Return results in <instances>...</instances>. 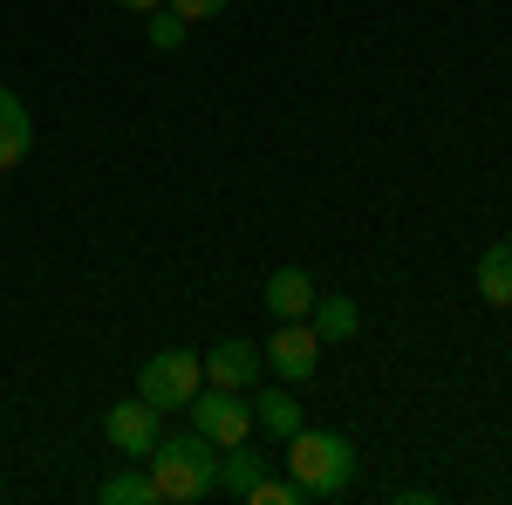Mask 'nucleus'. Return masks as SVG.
<instances>
[{
	"mask_svg": "<svg viewBox=\"0 0 512 505\" xmlns=\"http://www.w3.org/2000/svg\"><path fill=\"white\" fill-rule=\"evenodd\" d=\"M260 355H267V369H274L280 383H308V376L321 369V335L308 328V321H280L274 342H267Z\"/></svg>",
	"mask_w": 512,
	"mask_h": 505,
	"instance_id": "39448f33",
	"label": "nucleus"
},
{
	"mask_svg": "<svg viewBox=\"0 0 512 505\" xmlns=\"http://www.w3.org/2000/svg\"><path fill=\"white\" fill-rule=\"evenodd\" d=\"M478 294H485L492 308H512V239H499V246L478 253Z\"/></svg>",
	"mask_w": 512,
	"mask_h": 505,
	"instance_id": "ddd939ff",
	"label": "nucleus"
},
{
	"mask_svg": "<svg viewBox=\"0 0 512 505\" xmlns=\"http://www.w3.org/2000/svg\"><path fill=\"white\" fill-rule=\"evenodd\" d=\"M117 7H137V14H151V7H164V0H117Z\"/></svg>",
	"mask_w": 512,
	"mask_h": 505,
	"instance_id": "a211bd4d",
	"label": "nucleus"
},
{
	"mask_svg": "<svg viewBox=\"0 0 512 505\" xmlns=\"http://www.w3.org/2000/svg\"><path fill=\"white\" fill-rule=\"evenodd\" d=\"M260 369H267L260 342L226 335V342H212V349H205V383H219V389H253V383H260Z\"/></svg>",
	"mask_w": 512,
	"mask_h": 505,
	"instance_id": "0eeeda50",
	"label": "nucleus"
},
{
	"mask_svg": "<svg viewBox=\"0 0 512 505\" xmlns=\"http://www.w3.org/2000/svg\"><path fill=\"white\" fill-rule=\"evenodd\" d=\"M253 424L267 430V437H280V444H287V437H294V430L308 424V417H301V403H294V396H287V389H253Z\"/></svg>",
	"mask_w": 512,
	"mask_h": 505,
	"instance_id": "9b49d317",
	"label": "nucleus"
},
{
	"mask_svg": "<svg viewBox=\"0 0 512 505\" xmlns=\"http://www.w3.org/2000/svg\"><path fill=\"white\" fill-rule=\"evenodd\" d=\"M246 505H308V492H301L294 478H274V471H260V485L246 492Z\"/></svg>",
	"mask_w": 512,
	"mask_h": 505,
	"instance_id": "dca6fc26",
	"label": "nucleus"
},
{
	"mask_svg": "<svg viewBox=\"0 0 512 505\" xmlns=\"http://www.w3.org/2000/svg\"><path fill=\"white\" fill-rule=\"evenodd\" d=\"M151 478H158V505H205L212 492H219V444H212L205 430L158 437Z\"/></svg>",
	"mask_w": 512,
	"mask_h": 505,
	"instance_id": "f257e3e1",
	"label": "nucleus"
},
{
	"mask_svg": "<svg viewBox=\"0 0 512 505\" xmlns=\"http://www.w3.org/2000/svg\"><path fill=\"white\" fill-rule=\"evenodd\" d=\"M103 505H158V478L151 471H110L103 478Z\"/></svg>",
	"mask_w": 512,
	"mask_h": 505,
	"instance_id": "4468645a",
	"label": "nucleus"
},
{
	"mask_svg": "<svg viewBox=\"0 0 512 505\" xmlns=\"http://www.w3.org/2000/svg\"><path fill=\"white\" fill-rule=\"evenodd\" d=\"M28 151H35V117H28V103L0 82V171H14Z\"/></svg>",
	"mask_w": 512,
	"mask_h": 505,
	"instance_id": "1a4fd4ad",
	"label": "nucleus"
},
{
	"mask_svg": "<svg viewBox=\"0 0 512 505\" xmlns=\"http://www.w3.org/2000/svg\"><path fill=\"white\" fill-rule=\"evenodd\" d=\"M308 308H315L308 267H274L267 273V314H274V321H308Z\"/></svg>",
	"mask_w": 512,
	"mask_h": 505,
	"instance_id": "6e6552de",
	"label": "nucleus"
},
{
	"mask_svg": "<svg viewBox=\"0 0 512 505\" xmlns=\"http://www.w3.org/2000/svg\"><path fill=\"white\" fill-rule=\"evenodd\" d=\"M198 383H205V355L192 349H164L144 362V376H137V396L151 403V410H185L198 396Z\"/></svg>",
	"mask_w": 512,
	"mask_h": 505,
	"instance_id": "7ed1b4c3",
	"label": "nucleus"
},
{
	"mask_svg": "<svg viewBox=\"0 0 512 505\" xmlns=\"http://www.w3.org/2000/svg\"><path fill=\"white\" fill-rule=\"evenodd\" d=\"M158 417H164V410H151L144 396H130V403H110L103 430H110V444H117L123 458H151V451H158V437H164Z\"/></svg>",
	"mask_w": 512,
	"mask_h": 505,
	"instance_id": "423d86ee",
	"label": "nucleus"
},
{
	"mask_svg": "<svg viewBox=\"0 0 512 505\" xmlns=\"http://www.w3.org/2000/svg\"><path fill=\"white\" fill-rule=\"evenodd\" d=\"M192 410V430H205L219 451L239 444L246 430H253V403H246V389H219V383H198V396L185 403Z\"/></svg>",
	"mask_w": 512,
	"mask_h": 505,
	"instance_id": "20e7f679",
	"label": "nucleus"
},
{
	"mask_svg": "<svg viewBox=\"0 0 512 505\" xmlns=\"http://www.w3.org/2000/svg\"><path fill=\"white\" fill-rule=\"evenodd\" d=\"M308 328L321 335V349H328V342H355V328H362V308H355L349 294H315V308H308Z\"/></svg>",
	"mask_w": 512,
	"mask_h": 505,
	"instance_id": "9d476101",
	"label": "nucleus"
},
{
	"mask_svg": "<svg viewBox=\"0 0 512 505\" xmlns=\"http://www.w3.org/2000/svg\"><path fill=\"white\" fill-rule=\"evenodd\" d=\"M0 178H7V171H0Z\"/></svg>",
	"mask_w": 512,
	"mask_h": 505,
	"instance_id": "6ab92c4d",
	"label": "nucleus"
},
{
	"mask_svg": "<svg viewBox=\"0 0 512 505\" xmlns=\"http://www.w3.org/2000/svg\"><path fill=\"white\" fill-rule=\"evenodd\" d=\"M144 35H151V48H158V55H171V48H185V35H192V21H185L178 7H151Z\"/></svg>",
	"mask_w": 512,
	"mask_h": 505,
	"instance_id": "2eb2a0df",
	"label": "nucleus"
},
{
	"mask_svg": "<svg viewBox=\"0 0 512 505\" xmlns=\"http://www.w3.org/2000/svg\"><path fill=\"white\" fill-rule=\"evenodd\" d=\"M260 471H267V458L239 437V444H226V451H219V492H226V499H246V492L260 485Z\"/></svg>",
	"mask_w": 512,
	"mask_h": 505,
	"instance_id": "f8f14e48",
	"label": "nucleus"
},
{
	"mask_svg": "<svg viewBox=\"0 0 512 505\" xmlns=\"http://www.w3.org/2000/svg\"><path fill=\"white\" fill-rule=\"evenodd\" d=\"M287 465H294V485L308 492V499H335V492H349L355 485V444L342 430H294L287 437Z\"/></svg>",
	"mask_w": 512,
	"mask_h": 505,
	"instance_id": "f03ea898",
	"label": "nucleus"
},
{
	"mask_svg": "<svg viewBox=\"0 0 512 505\" xmlns=\"http://www.w3.org/2000/svg\"><path fill=\"white\" fill-rule=\"evenodd\" d=\"M164 7H178V14H185V21H212V14H219V7H226V0H164Z\"/></svg>",
	"mask_w": 512,
	"mask_h": 505,
	"instance_id": "f3484780",
	"label": "nucleus"
}]
</instances>
